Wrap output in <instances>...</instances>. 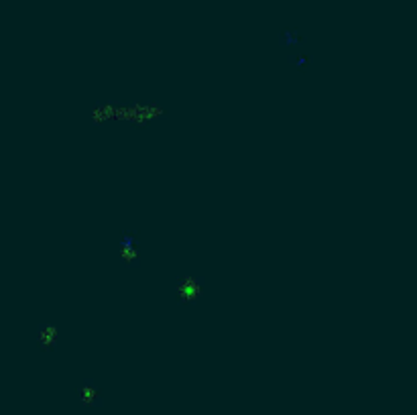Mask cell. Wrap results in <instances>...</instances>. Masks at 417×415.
I'll return each instance as SVG.
<instances>
[{
	"mask_svg": "<svg viewBox=\"0 0 417 415\" xmlns=\"http://www.w3.org/2000/svg\"><path fill=\"white\" fill-rule=\"evenodd\" d=\"M165 116V108L159 102L151 100H106L90 108V120L94 124H130L134 128H145L155 124Z\"/></svg>",
	"mask_w": 417,
	"mask_h": 415,
	"instance_id": "obj_1",
	"label": "cell"
},
{
	"mask_svg": "<svg viewBox=\"0 0 417 415\" xmlns=\"http://www.w3.org/2000/svg\"><path fill=\"white\" fill-rule=\"evenodd\" d=\"M175 295L185 301V304H194V301H198L202 295H204V285L198 277L194 275H185L177 281L175 285Z\"/></svg>",
	"mask_w": 417,
	"mask_h": 415,
	"instance_id": "obj_2",
	"label": "cell"
},
{
	"mask_svg": "<svg viewBox=\"0 0 417 415\" xmlns=\"http://www.w3.org/2000/svg\"><path fill=\"white\" fill-rule=\"evenodd\" d=\"M59 338H61V330L59 326L55 324H47L41 328L39 332V342L43 348H51V346H57L59 344Z\"/></svg>",
	"mask_w": 417,
	"mask_h": 415,
	"instance_id": "obj_3",
	"label": "cell"
},
{
	"mask_svg": "<svg viewBox=\"0 0 417 415\" xmlns=\"http://www.w3.org/2000/svg\"><path fill=\"white\" fill-rule=\"evenodd\" d=\"M120 258L124 262H130V260H136L138 258V248H136V244L130 238H124L122 240V244H120Z\"/></svg>",
	"mask_w": 417,
	"mask_h": 415,
	"instance_id": "obj_4",
	"label": "cell"
},
{
	"mask_svg": "<svg viewBox=\"0 0 417 415\" xmlns=\"http://www.w3.org/2000/svg\"><path fill=\"white\" fill-rule=\"evenodd\" d=\"M80 397H82V401H84V403H92V401H96L98 393H96V389H94V387H84V389L80 391Z\"/></svg>",
	"mask_w": 417,
	"mask_h": 415,
	"instance_id": "obj_5",
	"label": "cell"
}]
</instances>
